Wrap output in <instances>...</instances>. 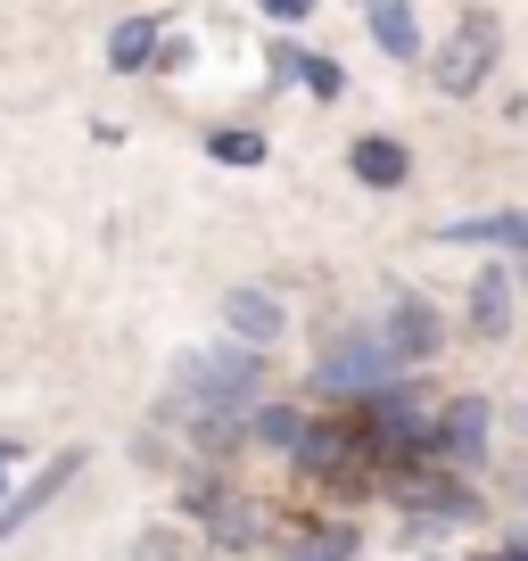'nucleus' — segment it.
Segmentation results:
<instances>
[{
  "mask_svg": "<svg viewBox=\"0 0 528 561\" xmlns=\"http://www.w3.org/2000/svg\"><path fill=\"white\" fill-rule=\"evenodd\" d=\"M380 430L388 438H429V413L413 397H380Z\"/></svg>",
  "mask_w": 528,
  "mask_h": 561,
  "instance_id": "13",
  "label": "nucleus"
},
{
  "mask_svg": "<svg viewBox=\"0 0 528 561\" xmlns=\"http://www.w3.org/2000/svg\"><path fill=\"white\" fill-rule=\"evenodd\" d=\"M74 471H83V455H58V462H50V471H42V479H34V488H25V495H18V504L0 512V545L18 537V528H34V512H42V504H50V495H58V488H67V479H74Z\"/></svg>",
  "mask_w": 528,
  "mask_h": 561,
  "instance_id": "5",
  "label": "nucleus"
},
{
  "mask_svg": "<svg viewBox=\"0 0 528 561\" xmlns=\"http://www.w3.org/2000/svg\"><path fill=\"white\" fill-rule=\"evenodd\" d=\"M355 182H371V191H397V182H405V149H397V140H355Z\"/></svg>",
  "mask_w": 528,
  "mask_h": 561,
  "instance_id": "10",
  "label": "nucleus"
},
{
  "mask_svg": "<svg viewBox=\"0 0 528 561\" xmlns=\"http://www.w3.org/2000/svg\"><path fill=\"white\" fill-rule=\"evenodd\" d=\"M223 322H231L240 347H273V339H282V298H273V289H231Z\"/></svg>",
  "mask_w": 528,
  "mask_h": 561,
  "instance_id": "4",
  "label": "nucleus"
},
{
  "mask_svg": "<svg viewBox=\"0 0 528 561\" xmlns=\"http://www.w3.org/2000/svg\"><path fill=\"white\" fill-rule=\"evenodd\" d=\"M256 9H264L273 25H306V18H314V0H256Z\"/></svg>",
  "mask_w": 528,
  "mask_h": 561,
  "instance_id": "15",
  "label": "nucleus"
},
{
  "mask_svg": "<svg viewBox=\"0 0 528 561\" xmlns=\"http://www.w3.org/2000/svg\"><path fill=\"white\" fill-rule=\"evenodd\" d=\"M141 561H174V537H149V545H141Z\"/></svg>",
  "mask_w": 528,
  "mask_h": 561,
  "instance_id": "16",
  "label": "nucleus"
},
{
  "mask_svg": "<svg viewBox=\"0 0 528 561\" xmlns=\"http://www.w3.org/2000/svg\"><path fill=\"white\" fill-rule=\"evenodd\" d=\"M273 67H282L289 83H306L314 100H338V67H331V58H298V50H282Z\"/></svg>",
  "mask_w": 528,
  "mask_h": 561,
  "instance_id": "11",
  "label": "nucleus"
},
{
  "mask_svg": "<svg viewBox=\"0 0 528 561\" xmlns=\"http://www.w3.org/2000/svg\"><path fill=\"white\" fill-rule=\"evenodd\" d=\"M380 347H388V364H422V355L438 347V314H429L422 298H397V306H388Z\"/></svg>",
  "mask_w": 528,
  "mask_h": 561,
  "instance_id": "3",
  "label": "nucleus"
},
{
  "mask_svg": "<svg viewBox=\"0 0 528 561\" xmlns=\"http://www.w3.org/2000/svg\"><path fill=\"white\" fill-rule=\"evenodd\" d=\"M289 561H355V537L347 528H314V537L289 545Z\"/></svg>",
  "mask_w": 528,
  "mask_h": 561,
  "instance_id": "12",
  "label": "nucleus"
},
{
  "mask_svg": "<svg viewBox=\"0 0 528 561\" xmlns=\"http://www.w3.org/2000/svg\"><path fill=\"white\" fill-rule=\"evenodd\" d=\"M207 149H215L223 165H264V140H256V133H215Z\"/></svg>",
  "mask_w": 528,
  "mask_h": 561,
  "instance_id": "14",
  "label": "nucleus"
},
{
  "mask_svg": "<svg viewBox=\"0 0 528 561\" xmlns=\"http://www.w3.org/2000/svg\"><path fill=\"white\" fill-rule=\"evenodd\" d=\"M429 75H438L446 100H471V91L487 83V75H495V18H487V9H462L455 34L429 50Z\"/></svg>",
  "mask_w": 528,
  "mask_h": 561,
  "instance_id": "2",
  "label": "nucleus"
},
{
  "mask_svg": "<svg viewBox=\"0 0 528 561\" xmlns=\"http://www.w3.org/2000/svg\"><path fill=\"white\" fill-rule=\"evenodd\" d=\"M495 561H528V545H512V553H495Z\"/></svg>",
  "mask_w": 528,
  "mask_h": 561,
  "instance_id": "18",
  "label": "nucleus"
},
{
  "mask_svg": "<svg viewBox=\"0 0 528 561\" xmlns=\"http://www.w3.org/2000/svg\"><path fill=\"white\" fill-rule=\"evenodd\" d=\"M9 471H18V455H9V446H0V488H9Z\"/></svg>",
  "mask_w": 528,
  "mask_h": 561,
  "instance_id": "17",
  "label": "nucleus"
},
{
  "mask_svg": "<svg viewBox=\"0 0 528 561\" xmlns=\"http://www.w3.org/2000/svg\"><path fill=\"white\" fill-rule=\"evenodd\" d=\"M149 58H158V25H149V18H124L116 34H107V67H116V75H141Z\"/></svg>",
  "mask_w": 528,
  "mask_h": 561,
  "instance_id": "9",
  "label": "nucleus"
},
{
  "mask_svg": "<svg viewBox=\"0 0 528 561\" xmlns=\"http://www.w3.org/2000/svg\"><path fill=\"white\" fill-rule=\"evenodd\" d=\"M471 331H479V339H504V331H512V273H479V289H471Z\"/></svg>",
  "mask_w": 528,
  "mask_h": 561,
  "instance_id": "6",
  "label": "nucleus"
},
{
  "mask_svg": "<svg viewBox=\"0 0 528 561\" xmlns=\"http://www.w3.org/2000/svg\"><path fill=\"white\" fill-rule=\"evenodd\" d=\"M446 455H455V462L487 455V397H462L455 413H446Z\"/></svg>",
  "mask_w": 528,
  "mask_h": 561,
  "instance_id": "7",
  "label": "nucleus"
},
{
  "mask_svg": "<svg viewBox=\"0 0 528 561\" xmlns=\"http://www.w3.org/2000/svg\"><path fill=\"white\" fill-rule=\"evenodd\" d=\"M364 9H371V34H380L388 58H413V50H422V25H413L405 0H364Z\"/></svg>",
  "mask_w": 528,
  "mask_h": 561,
  "instance_id": "8",
  "label": "nucleus"
},
{
  "mask_svg": "<svg viewBox=\"0 0 528 561\" xmlns=\"http://www.w3.org/2000/svg\"><path fill=\"white\" fill-rule=\"evenodd\" d=\"M256 397V355H231V347H207V355H182L174 364V413H223V404Z\"/></svg>",
  "mask_w": 528,
  "mask_h": 561,
  "instance_id": "1",
  "label": "nucleus"
},
{
  "mask_svg": "<svg viewBox=\"0 0 528 561\" xmlns=\"http://www.w3.org/2000/svg\"><path fill=\"white\" fill-rule=\"evenodd\" d=\"M520 256H528V240H520Z\"/></svg>",
  "mask_w": 528,
  "mask_h": 561,
  "instance_id": "19",
  "label": "nucleus"
}]
</instances>
